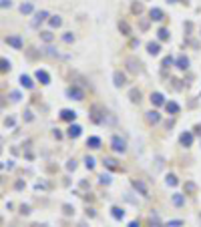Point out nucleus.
<instances>
[{
	"instance_id": "36",
	"label": "nucleus",
	"mask_w": 201,
	"mask_h": 227,
	"mask_svg": "<svg viewBox=\"0 0 201 227\" xmlns=\"http://www.w3.org/2000/svg\"><path fill=\"white\" fill-rule=\"evenodd\" d=\"M169 227H181V221H169Z\"/></svg>"
},
{
	"instance_id": "13",
	"label": "nucleus",
	"mask_w": 201,
	"mask_h": 227,
	"mask_svg": "<svg viewBox=\"0 0 201 227\" xmlns=\"http://www.w3.org/2000/svg\"><path fill=\"white\" fill-rule=\"evenodd\" d=\"M159 113H157V111H149V113H147V121L149 123H153V125H155V123H159Z\"/></svg>"
},
{
	"instance_id": "24",
	"label": "nucleus",
	"mask_w": 201,
	"mask_h": 227,
	"mask_svg": "<svg viewBox=\"0 0 201 227\" xmlns=\"http://www.w3.org/2000/svg\"><path fill=\"white\" fill-rule=\"evenodd\" d=\"M32 4L30 2H26V4H22V6H20V12H22V14H30V12H32Z\"/></svg>"
},
{
	"instance_id": "28",
	"label": "nucleus",
	"mask_w": 201,
	"mask_h": 227,
	"mask_svg": "<svg viewBox=\"0 0 201 227\" xmlns=\"http://www.w3.org/2000/svg\"><path fill=\"white\" fill-rule=\"evenodd\" d=\"M129 95H131V101H133V102H137V101H139V97H141V93L137 91V89H133V91H131Z\"/></svg>"
},
{
	"instance_id": "20",
	"label": "nucleus",
	"mask_w": 201,
	"mask_h": 227,
	"mask_svg": "<svg viewBox=\"0 0 201 227\" xmlns=\"http://www.w3.org/2000/svg\"><path fill=\"white\" fill-rule=\"evenodd\" d=\"M165 107H167V111H169V113H179V105H177V102H173V101H171V102H165Z\"/></svg>"
},
{
	"instance_id": "9",
	"label": "nucleus",
	"mask_w": 201,
	"mask_h": 227,
	"mask_svg": "<svg viewBox=\"0 0 201 227\" xmlns=\"http://www.w3.org/2000/svg\"><path fill=\"white\" fill-rule=\"evenodd\" d=\"M6 42L10 46H14V48H22V40H20V36H8Z\"/></svg>"
},
{
	"instance_id": "40",
	"label": "nucleus",
	"mask_w": 201,
	"mask_h": 227,
	"mask_svg": "<svg viewBox=\"0 0 201 227\" xmlns=\"http://www.w3.org/2000/svg\"><path fill=\"white\" fill-rule=\"evenodd\" d=\"M129 227H139V223H135V221H133V223H131Z\"/></svg>"
},
{
	"instance_id": "35",
	"label": "nucleus",
	"mask_w": 201,
	"mask_h": 227,
	"mask_svg": "<svg viewBox=\"0 0 201 227\" xmlns=\"http://www.w3.org/2000/svg\"><path fill=\"white\" fill-rule=\"evenodd\" d=\"M143 10V6H141V4H133V12H141Z\"/></svg>"
},
{
	"instance_id": "16",
	"label": "nucleus",
	"mask_w": 201,
	"mask_h": 227,
	"mask_svg": "<svg viewBox=\"0 0 201 227\" xmlns=\"http://www.w3.org/2000/svg\"><path fill=\"white\" fill-rule=\"evenodd\" d=\"M187 66H189V58H187V57H179V58H177V68L185 70Z\"/></svg>"
},
{
	"instance_id": "7",
	"label": "nucleus",
	"mask_w": 201,
	"mask_h": 227,
	"mask_svg": "<svg viewBox=\"0 0 201 227\" xmlns=\"http://www.w3.org/2000/svg\"><path fill=\"white\" fill-rule=\"evenodd\" d=\"M80 131H83V129H80L79 125H71V127H68V131H66V135L71 137V139H76V137L80 135Z\"/></svg>"
},
{
	"instance_id": "34",
	"label": "nucleus",
	"mask_w": 201,
	"mask_h": 227,
	"mask_svg": "<svg viewBox=\"0 0 201 227\" xmlns=\"http://www.w3.org/2000/svg\"><path fill=\"white\" fill-rule=\"evenodd\" d=\"M8 68H10V61H6V58H2V70L6 72Z\"/></svg>"
},
{
	"instance_id": "37",
	"label": "nucleus",
	"mask_w": 201,
	"mask_h": 227,
	"mask_svg": "<svg viewBox=\"0 0 201 227\" xmlns=\"http://www.w3.org/2000/svg\"><path fill=\"white\" fill-rule=\"evenodd\" d=\"M10 4H12L10 0H2V8H10Z\"/></svg>"
},
{
	"instance_id": "12",
	"label": "nucleus",
	"mask_w": 201,
	"mask_h": 227,
	"mask_svg": "<svg viewBox=\"0 0 201 227\" xmlns=\"http://www.w3.org/2000/svg\"><path fill=\"white\" fill-rule=\"evenodd\" d=\"M151 102H153V105H157V107H161V105H163V95H161V93H153V95H151Z\"/></svg>"
},
{
	"instance_id": "10",
	"label": "nucleus",
	"mask_w": 201,
	"mask_h": 227,
	"mask_svg": "<svg viewBox=\"0 0 201 227\" xmlns=\"http://www.w3.org/2000/svg\"><path fill=\"white\" fill-rule=\"evenodd\" d=\"M36 79L40 80L42 84H48L50 83V76H48V72H46V70H36Z\"/></svg>"
},
{
	"instance_id": "27",
	"label": "nucleus",
	"mask_w": 201,
	"mask_h": 227,
	"mask_svg": "<svg viewBox=\"0 0 201 227\" xmlns=\"http://www.w3.org/2000/svg\"><path fill=\"white\" fill-rule=\"evenodd\" d=\"M62 40H65L66 44H71V42L75 40V36H72V32H65V34H62Z\"/></svg>"
},
{
	"instance_id": "15",
	"label": "nucleus",
	"mask_w": 201,
	"mask_h": 227,
	"mask_svg": "<svg viewBox=\"0 0 201 227\" xmlns=\"http://www.w3.org/2000/svg\"><path fill=\"white\" fill-rule=\"evenodd\" d=\"M87 145H89L91 149H99V147H101V139H99V137H89Z\"/></svg>"
},
{
	"instance_id": "31",
	"label": "nucleus",
	"mask_w": 201,
	"mask_h": 227,
	"mask_svg": "<svg viewBox=\"0 0 201 227\" xmlns=\"http://www.w3.org/2000/svg\"><path fill=\"white\" fill-rule=\"evenodd\" d=\"M167 185H177V177L175 175H169L167 177Z\"/></svg>"
},
{
	"instance_id": "29",
	"label": "nucleus",
	"mask_w": 201,
	"mask_h": 227,
	"mask_svg": "<svg viewBox=\"0 0 201 227\" xmlns=\"http://www.w3.org/2000/svg\"><path fill=\"white\" fill-rule=\"evenodd\" d=\"M157 34H159V40H167V38H169V32L165 30V28H161V30L157 32Z\"/></svg>"
},
{
	"instance_id": "32",
	"label": "nucleus",
	"mask_w": 201,
	"mask_h": 227,
	"mask_svg": "<svg viewBox=\"0 0 201 227\" xmlns=\"http://www.w3.org/2000/svg\"><path fill=\"white\" fill-rule=\"evenodd\" d=\"M85 163H87L89 169H93V167H95V159H93V157H87V159H85Z\"/></svg>"
},
{
	"instance_id": "17",
	"label": "nucleus",
	"mask_w": 201,
	"mask_h": 227,
	"mask_svg": "<svg viewBox=\"0 0 201 227\" xmlns=\"http://www.w3.org/2000/svg\"><path fill=\"white\" fill-rule=\"evenodd\" d=\"M127 66H129L131 72H137V70H139V62H137L135 58H127Z\"/></svg>"
},
{
	"instance_id": "33",
	"label": "nucleus",
	"mask_w": 201,
	"mask_h": 227,
	"mask_svg": "<svg viewBox=\"0 0 201 227\" xmlns=\"http://www.w3.org/2000/svg\"><path fill=\"white\" fill-rule=\"evenodd\" d=\"M101 183H103V185H109V183H111V177H109V175H101Z\"/></svg>"
},
{
	"instance_id": "26",
	"label": "nucleus",
	"mask_w": 201,
	"mask_h": 227,
	"mask_svg": "<svg viewBox=\"0 0 201 227\" xmlns=\"http://www.w3.org/2000/svg\"><path fill=\"white\" fill-rule=\"evenodd\" d=\"M40 38H42V40H44V42H53V34H50V32H40Z\"/></svg>"
},
{
	"instance_id": "30",
	"label": "nucleus",
	"mask_w": 201,
	"mask_h": 227,
	"mask_svg": "<svg viewBox=\"0 0 201 227\" xmlns=\"http://www.w3.org/2000/svg\"><path fill=\"white\" fill-rule=\"evenodd\" d=\"M105 165L109 167V169H117V161L115 159H105Z\"/></svg>"
},
{
	"instance_id": "41",
	"label": "nucleus",
	"mask_w": 201,
	"mask_h": 227,
	"mask_svg": "<svg viewBox=\"0 0 201 227\" xmlns=\"http://www.w3.org/2000/svg\"><path fill=\"white\" fill-rule=\"evenodd\" d=\"M169 2H177V0H169Z\"/></svg>"
},
{
	"instance_id": "14",
	"label": "nucleus",
	"mask_w": 201,
	"mask_h": 227,
	"mask_svg": "<svg viewBox=\"0 0 201 227\" xmlns=\"http://www.w3.org/2000/svg\"><path fill=\"white\" fill-rule=\"evenodd\" d=\"M191 143H193V135H191V133H183V135H181V145L189 147Z\"/></svg>"
},
{
	"instance_id": "3",
	"label": "nucleus",
	"mask_w": 201,
	"mask_h": 227,
	"mask_svg": "<svg viewBox=\"0 0 201 227\" xmlns=\"http://www.w3.org/2000/svg\"><path fill=\"white\" fill-rule=\"evenodd\" d=\"M133 187L137 191H139L143 197H149V189H147V185H145L143 181H139V179H133Z\"/></svg>"
},
{
	"instance_id": "1",
	"label": "nucleus",
	"mask_w": 201,
	"mask_h": 227,
	"mask_svg": "<svg viewBox=\"0 0 201 227\" xmlns=\"http://www.w3.org/2000/svg\"><path fill=\"white\" fill-rule=\"evenodd\" d=\"M111 147H113V151H115V153H125L127 143H125V139H121L119 135H115L113 139H111Z\"/></svg>"
},
{
	"instance_id": "25",
	"label": "nucleus",
	"mask_w": 201,
	"mask_h": 227,
	"mask_svg": "<svg viewBox=\"0 0 201 227\" xmlns=\"http://www.w3.org/2000/svg\"><path fill=\"white\" fill-rule=\"evenodd\" d=\"M119 28L125 32V36H131V26H129L127 22H119Z\"/></svg>"
},
{
	"instance_id": "22",
	"label": "nucleus",
	"mask_w": 201,
	"mask_h": 227,
	"mask_svg": "<svg viewBox=\"0 0 201 227\" xmlns=\"http://www.w3.org/2000/svg\"><path fill=\"white\" fill-rule=\"evenodd\" d=\"M48 24H50V26H53V28H57V26H61V24H62V20H61V16H53V18H50V20H48Z\"/></svg>"
},
{
	"instance_id": "21",
	"label": "nucleus",
	"mask_w": 201,
	"mask_h": 227,
	"mask_svg": "<svg viewBox=\"0 0 201 227\" xmlns=\"http://www.w3.org/2000/svg\"><path fill=\"white\" fill-rule=\"evenodd\" d=\"M183 203H185V199H183V195L175 193V195H173V205H177V207H181Z\"/></svg>"
},
{
	"instance_id": "19",
	"label": "nucleus",
	"mask_w": 201,
	"mask_h": 227,
	"mask_svg": "<svg viewBox=\"0 0 201 227\" xmlns=\"http://www.w3.org/2000/svg\"><path fill=\"white\" fill-rule=\"evenodd\" d=\"M147 50H149V54H159V42H149Z\"/></svg>"
},
{
	"instance_id": "8",
	"label": "nucleus",
	"mask_w": 201,
	"mask_h": 227,
	"mask_svg": "<svg viewBox=\"0 0 201 227\" xmlns=\"http://www.w3.org/2000/svg\"><path fill=\"white\" fill-rule=\"evenodd\" d=\"M113 80H115V87H123V84H125V75H123V72H115V75H113Z\"/></svg>"
},
{
	"instance_id": "11",
	"label": "nucleus",
	"mask_w": 201,
	"mask_h": 227,
	"mask_svg": "<svg viewBox=\"0 0 201 227\" xmlns=\"http://www.w3.org/2000/svg\"><path fill=\"white\" fill-rule=\"evenodd\" d=\"M20 84H22L24 89H32V87H34L32 79H30V76H26V75H22V76H20Z\"/></svg>"
},
{
	"instance_id": "5",
	"label": "nucleus",
	"mask_w": 201,
	"mask_h": 227,
	"mask_svg": "<svg viewBox=\"0 0 201 227\" xmlns=\"http://www.w3.org/2000/svg\"><path fill=\"white\" fill-rule=\"evenodd\" d=\"M61 119H62V121H75L76 113H75V111H68V109H62L61 111Z\"/></svg>"
},
{
	"instance_id": "2",
	"label": "nucleus",
	"mask_w": 201,
	"mask_h": 227,
	"mask_svg": "<svg viewBox=\"0 0 201 227\" xmlns=\"http://www.w3.org/2000/svg\"><path fill=\"white\" fill-rule=\"evenodd\" d=\"M66 95L71 98H75V101H83V98H85V91H83V89H79V87H68L66 89Z\"/></svg>"
},
{
	"instance_id": "18",
	"label": "nucleus",
	"mask_w": 201,
	"mask_h": 227,
	"mask_svg": "<svg viewBox=\"0 0 201 227\" xmlns=\"http://www.w3.org/2000/svg\"><path fill=\"white\" fill-rule=\"evenodd\" d=\"M42 54H46V57H58V50L53 48V46H44V48H42Z\"/></svg>"
},
{
	"instance_id": "6",
	"label": "nucleus",
	"mask_w": 201,
	"mask_h": 227,
	"mask_svg": "<svg viewBox=\"0 0 201 227\" xmlns=\"http://www.w3.org/2000/svg\"><path fill=\"white\" fill-rule=\"evenodd\" d=\"M149 16H151V20H157V22H159V20H163V10H161V8H151V10H149Z\"/></svg>"
},
{
	"instance_id": "39",
	"label": "nucleus",
	"mask_w": 201,
	"mask_h": 227,
	"mask_svg": "<svg viewBox=\"0 0 201 227\" xmlns=\"http://www.w3.org/2000/svg\"><path fill=\"white\" fill-rule=\"evenodd\" d=\"M66 167H68V169H75L76 163H75V161H68V165H66Z\"/></svg>"
},
{
	"instance_id": "38",
	"label": "nucleus",
	"mask_w": 201,
	"mask_h": 227,
	"mask_svg": "<svg viewBox=\"0 0 201 227\" xmlns=\"http://www.w3.org/2000/svg\"><path fill=\"white\" fill-rule=\"evenodd\" d=\"M171 62H173V61H171V58L167 57V58H165V61H163V66H169V65H171Z\"/></svg>"
},
{
	"instance_id": "23",
	"label": "nucleus",
	"mask_w": 201,
	"mask_h": 227,
	"mask_svg": "<svg viewBox=\"0 0 201 227\" xmlns=\"http://www.w3.org/2000/svg\"><path fill=\"white\" fill-rule=\"evenodd\" d=\"M111 211H113V217H115V219H123V217H125V213H123V209H119V207H113V209H111Z\"/></svg>"
},
{
	"instance_id": "4",
	"label": "nucleus",
	"mask_w": 201,
	"mask_h": 227,
	"mask_svg": "<svg viewBox=\"0 0 201 227\" xmlns=\"http://www.w3.org/2000/svg\"><path fill=\"white\" fill-rule=\"evenodd\" d=\"M46 18H48V12H46V10H40V12H36V14H34V18H32V26H38V24H40V22H44V20Z\"/></svg>"
}]
</instances>
